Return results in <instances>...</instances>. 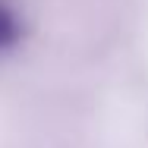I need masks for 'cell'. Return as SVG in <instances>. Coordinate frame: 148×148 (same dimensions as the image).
I'll return each instance as SVG.
<instances>
[{"label": "cell", "instance_id": "obj_1", "mask_svg": "<svg viewBox=\"0 0 148 148\" xmlns=\"http://www.w3.org/2000/svg\"><path fill=\"white\" fill-rule=\"evenodd\" d=\"M16 41H19V19L13 16L10 6L0 3V51L3 47H13Z\"/></svg>", "mask_w": 148, "mask_h": 148}]
</instances>
